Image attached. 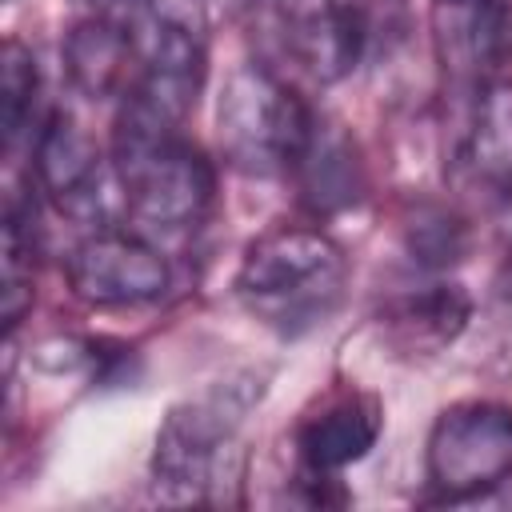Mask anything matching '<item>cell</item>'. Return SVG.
Segmentation results:
<instances>
[{"mask_svg": "<svg viewBox=\"0 0 512 512\" xmlns=\"http://www.w3.org/2000/svg\"><path fill=\"white\" fill-rule=\"evenodd\" d=\"M112 164L120 172L128 216L148 232H196L212 208L216 176L204 152L180 136V120L164 116L132 92L116 120Z\"/></svg>", "mask_w": 512, "mask_h": 512, "instance_id": "1", "label": "cell"}, {"mask_svg": "<svg viewBox=\"0 0 512 512\" xmlns=\"http://www.w3.org/2000/svg\"><path fill=\"white\" fill-rule=\"evenodd\" d=\"M348 260L320 228H272L248 244L236 292L280 332L320 324L344 296Z\"/></svg>", "mask_w": 512, "mask_h": 512, "instance_id": "2", "label": "cell"}, {"mask_svg": "<svg viewBox=\"0 0 512 512\" xmlns=\"http://www.w3.org/2000/svg\"><path fill=\"white\" fill-rule=\"evenodd\" d=\"M316 116L308 104L268 68H236L216 104V140L224 160L244 176L292 172L308 148Z\"/></svg>", "mask_w": 512, "mask_h": 512, "instance_id": "3", "label": "cell"}, {"mask_svg": "<svg viewBox=\"0 0 512 512\" xmlns=\"http://www.w3.org/2000/svg\"><path fill=\"white\" fill-rule=\"evenodd\" d=\"M128 36L140 64L132 96L184 120L208 72V20L200 0H136Z\"/></svg>", "mask_w": 512, "mask_h": 512, "instance_id": "4", "label": "cell"}, {"mask_svg": "<svg viewBox=\"0 0 512 512\" xmlns=\"http://www.w3.org/2000/svg\"><path fill=\"white\" fill-rule=\"evenodd\" d=\"M244 408L248 400H232V392L216 388L168 412L152 456V484L160 500L168 504L208 500L220 472H228V452Z\"/></svg>", "mask_w": 512, "mask_h": 512, "instance_id": "5", "label": "cell"}, {"mask_svg": "<svg viewBox=\"0 0 512 512\" xmlns=\"http://www.w3.org/2000/svg\"><path fill=\"white\" fill-rule=\"evenodd\" d=\"M512 476V412L500 404H452L428 436V484L440 500H476Z\"/></svg>", "mask_w": 512, "mask_h": 512, "instance_id": "6", "label": "cell"}, {"mask_svg": "<svg viewBox=\"0 0 512 512\" xmlns=\"http://www.w3.org/2000/svg\"><path fill=\"white\" fill-rule=\"evenodd\" d=\"M36 184L64 216L80 224H104L112 212V192H124L116 164L104 160L96 140L68 112H52L36 136Z\"/></svg>", "mask_w": 512, "mask_h": 512, "instance_id": "7", "label": "cell"}, {"mask_svg": "<svg viewBox=\"0 0 512 512\" xmlns=\"http://www.w3.org/2000/svg\"><path fill=\"white\" fill-rule=\"evenodd\" d=\"M68 284L92 308H132L160 300L172 284L168 260L140 236L100 228L68 256Z\"/></svg>", "mask_w": 512, "mask_h": 512, "instance_id": "8", "label": "cell"}, {"mask_svg": "<svg viewBox=\"0 0 512 512\" xmlns=\"http://www.w3.org/2000/svg\"><path fill=\"white\" fill-rule=\"evenodd\" d=\"M380 428H384L380 400L368 392L344 388V392L328 396L312 416H304V424L296 432L300 460L312 476L340 472L372 452V444L380 440Z\"/></svg>", "mask_w": 512, "mask_h": 512, "instance_id": "9", "label": "cell"}, {"mask_svg": "<svg viewBox=\"0 0 512 512\" xmlns=\"http://www.w3.org/2000/svg\"><path fill=\"white\" fill-rule=\"evenodd\" d=\"M456 168L484 192H512V84L488 80L476 92Z\"/></svg>", "mask_w": 512, "mask_h": 512, "instance_id": "10", "label": "cell"}, {"mask_svg": "<svg viewBox=\"0 0 512 512\" xmlns=\"http://www.w3.org/2000/svg\"><path fill=\"white\" fill-rule=\"evenodd\" d=\"M512 44V12L436 0V52L460 80H480Z\"/></svg>", "mask_w": 512, "mask_h": 512, "instance_id": "11", "label": "cell"}, {"mask_svg": "<svg viewBox=\"0 0 512 512\" xmlns=\"http://www.w3.org/2000/svg\"><path fill=\"white\" fill-rule=\"evenodd\" d=\"M136 64V48L128 28L112 20H80L64 40V68L80 96L108 100L128 84V68Z\"/></svg>", "mask_w": 512, "mask_h": 512, "instance_id": "12", "label": "cell"}, {"mask_svg": "<svg viewBox=\"0 0 512 512\" xmlns=\"http://www.w3.org/2000/svg\"><path fill=\"white\" fill-rule=\"evenodd\" d=\"M324 8L348 72L364 60L392 56L412 32L408 0H324Z\"/></svg>", "mask_w": 512, "mask_h": 512, "instance_id": "13", "label": "cell"}, {"mask_svg": "<svg viewBox=\"0 0 512 512\" xmlns=\"http://www.w3.org/2000/svg\"><path fill=\"white\" fill-rule=\"evenodd\" d=\"M292 172L300 176V192H304V204L312 212H332V208H344L360 196L356 192L360 188V164H356L352 144L320 120H316L312 140L300 152Z\"/></svg>", "mask_w": 512, "mask_h": 512, "instance_id": "14", "label": "cell"}, {"mask_svg": "<svg viewBox=\"0 0 512 512\" xmlns=\"http://www.w3.org/2000/svg\"><path fill=\"white\" fill-rule=\"evenodd\" d=\"M468 320V300L456 284H436L420 296H408L392 312V328L408 348H440Z\"/></svg>", "mask_w": 512, "mask_h": 512, "instance_id": "15", "label": "cell"}, {"mask_svg": "<svg viewBox=\"0 0 512 512\" xmlns=\"http://www.w3.org/2000/svg\"><path fill=\"white\" fill-rule=\"evenodd\" d=\"M32 264H36V224L32 212L8 200L4 212V324L16 328L32 304Z\"/></svg>", "mask_w": 512, "mask_h": 512, "instance_id": "16", "label": "cell"}, {"mask_svg": "<svg viewBox=\"0 0 512 512\" xmlns=\"http://www.w3.org/2000/svg\"><path fill=\"white\" fill-rule=\"evenodd\" d=\"M36 92H40V72L32 52L20 40L4 44V140L8 148L20 140L32 108H36Z\"/></svg>", "mask_w": 512, "mask_h": 512, "instance_id": "17", "label": "cell"}, {"mask_svg": "<svg viewBox=\"0 0 512 512\" xmlns=\"http://www.w3.org/2000/svg\"><path fill=\"white\" fill-rule=\"evenodd\" d=\"M80 4H88V8H96V12H112V8H120V4H128V0H80Z\"/></svg>", "mask_w": 512, "mask_h": 512, "instance_id": "18", "label": "cell"}, {"mask_svg": "<svg viewBox=\"0 0 512 512\" xmlns=\"http://www.w3.org/2000/svg\"><path fill=\"white\" fill-rule=\"evenodd\" d=\"M456 4H484V8H504V12H512V0H456Z\"/></svg>", "mask_w": 512, "mask_h": 512, "instance_id": "19", "label": "cell"}]
</instances>
